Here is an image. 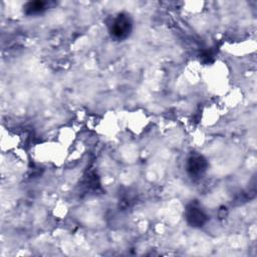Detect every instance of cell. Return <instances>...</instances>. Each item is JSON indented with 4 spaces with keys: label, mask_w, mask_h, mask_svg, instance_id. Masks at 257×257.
Listing matches in <instances>:
<instances>
[{
    "label": "cell",
    "mask_w": 257,
    "mask_h": 257,
    "mask_svg": "<svg viewBox=\"0 0 257 257\" xmlns=\"http://www.w3.org/2000/svg\"><path fill=\"white\" fill-rule=\"evenodd\" d=\"M110 34L113 38L119 40L126 38L132 31V20L127 14L119 13L110 25Z\"/></svg>",
    "instance_id": "obj_1"
},
{
    "label": "cell",
    "mask_w": 257,
    "mask_h": 257,
    "mask_svg": "<svg viewBox=\"0 0 257 257\" xmlns=\"http://www.w3.org/2000/svg\"><path fill=\"white\" fill-rule=\"evenodd\" d=\"M207 168L206 161L200 156H193L188 160L187 171L191 176H200L202 175Z\"/></svg>",
    "instance_id": "obj_2"
},
{
    "label": "cell",
    "mask_w": 257,
    "mask_h": 257,
    "mask_svg": "<svg viewBox=\"0 0 257 257\" xmlns=\"http://www.w3.org/2000/svg\"><path fill=\"white\" fill-rule=\"evenodd\" d=\"M187 220L190 225L200 227L206 222V215L205 213L199 208L194 205H191L187 209Z\"/></svg>",
    "instance_id": "obj_3"
},
{
    "label": "cell",
    "mask_w": 257,
    "mask_h": 257,
    "mask_svg": "<svg viewBox=\"0 0 257 257\" xmlns=\"http://www.w3.org/2000/svg\"><path fill=\"white\" fill-rule=\"evenodd\" d=\"M24 11L28 15L39 14L46 9V3L42 1H34V2H27L24 6Z\"/></svg>",
    "instance_id": "obj_4"
}]
</instances>
